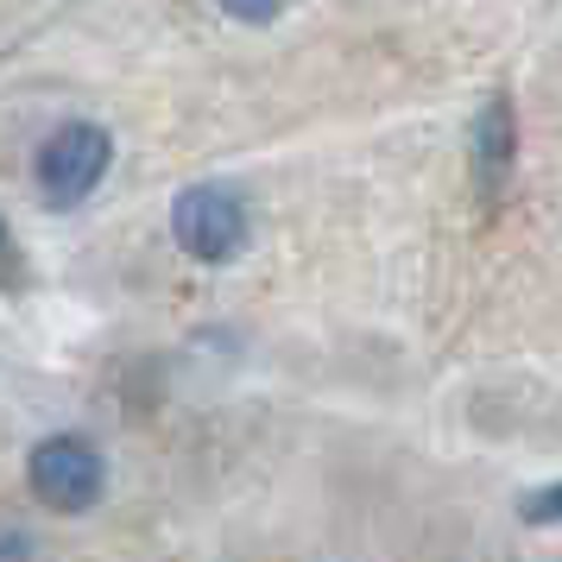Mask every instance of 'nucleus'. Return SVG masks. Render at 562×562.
I'll use <instances>...</instances> for the list:
<instances>
[{
  "label": "nucleus",
  "mask_w": 562,
  "mask_h": 562,
  "mask_svg": "<svg viewBox=\"0 0 562 562\" xmlns=\"http://www.w3.org/2000/svg\"><path fill=\"white\" fill-rule=\"evenodd\" d=\"M171 234H178V247L190 259H209V266L234 259L247 247V203H240V190H228V183H190V190H178Z\"/></svg>",
  "instance_id": "1"
},
{
  "label": "nucleus",
  "mask_w": 562,
  "mask_h": 562,
  "mask_svg": "<svg viewBox=\"0 0 562 562\" xmlns=\"http://www.w3.org/2000/svg\"><path fill=\"white\" fill-rule=\"evenodd\" d=\"M108 158H114L108 127H95V121H70V127H57L52 139L38 146L32 178H38V190H45V203L52 209H70L108 178Z\"/></svg>",
  "instance_id": "2"
},
{
  "label": "nucleus",
  "mask_w": 562,
  "mask_h": 562,
  "mask_svg": "<svg viewBox=\"0 0 562 562\" xmlns=\"http://www.w3.org/2000/svg\"><path fill=\"white\" fill-rule=\"evenodd\" d=\"M26 481L52 512H89L102 499L108 468H102V456H95L89 436H45L26 461Z\"/></svg>",
  "instance_id": "3"
},
{
  "label": "nucleus",
  "mask_w": 562,
  "mask_h": 562,
  "mask_svg": "<svg viewBox=\"0 0 562 562\" xmlns=\"http://www.w3.org/2000/svg\"><path fill=\"white\" fill-rule=\"evenodd\" d=\"M512 153H518V114H512V95H486L481 121H474V178L481 190H499L512 171Z\"/></svg>",
  "instance_id": "4"
},
{
  "label": "nucleus",
  "mask_w": 562,
  "mask_h": 562,
  "mask_svg": "<svg viewBox=\"0 0 562 562\" xmlns=\"http://www.w3.org/2000/svg\"><path fill=\"white\" fill-rule=\"evenodd\" d=\"M518 518H525V525H562V481H557V486H537V493H525Z\"/></svg>",
  "instance_id": "5"
},
{
  "label": "nucleus",
  "mask_w": 562,
  "mask_h": 562,
  "mask_svg": "<svg viewBox=\"0 0 562 562\" xmlns=\"http://www.w3.org/2000/svg\"><path fill=\"white\" fill-rule=\"evenodd\" d=\"M13 272V234H7V222H0V279Z\"/></svg>",
  "instance_id": "6"
}]
</instances>
